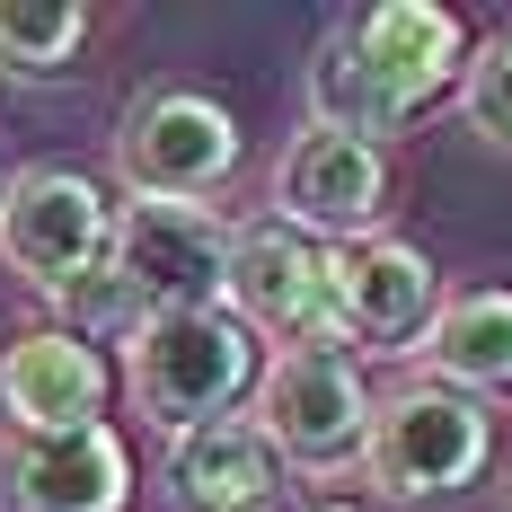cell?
I'll use <instances>...</instances> for the list:
<instances>
[{
  "instance_id": "6",
  "label": "cell",
  "mask_w": 512,
  "mask_h": 512,
  "mask_svg": "<svg viewBox=\"0 0 512 512\" xmlns=\"http://www.w3.org/2000/svg\"><path fill=\"white\" fill-rule=\"evenodd\" d=\"M115 177L133 204H204L239 177V115L204 89H142L115 124Z\"/></svg>"
},
{
  "instance_id": "8",
  "label": "cell",
  "mask_w": 512,
  "mask_h": 512,
  "mask_svg": "<svg viewBox=\"0 0 512 512\" xmlns=\"http://www.w3.org/2000/svg\"><path fill=\"white\" fill-rule=\"evenodd\" d=\"M106 265L142 309H221L230 301V221L212 204H115Z\"/></svg>"
},
{
  "instance_id": "16",
  "label": "cell",
  "mask_w": 512,
  "mask_h": 512,
  "mask_svg": "<svg viewBox=\"0 0 512 512\" xmlns=\"http://www.w3.org/2000/svg\"><path fill=\"white\" fill-rule=\"evenodd\" d=\"M45 327H62V336H80V345H133V327L151 318L142 309V292L115 274V265H98V274H80V283H62V292H45Z\"/></svg>"
},
{
  "instance_id": "14",
  "label": "cell",
  "mask_w": 512,
  "mask_h": 512,
  "mask_svg": "<svg viewBox=\"0 0 512 512\" xmlns=\"http://www.w3.org/2000/svg\"><path fill=\"white\" fill-rule=\"evenodd\" d=\"M415 362H424V380H442L460 398H512V292L504 283L442 292Z\"/></svg>"
},
{
  "instance_id": "15",
  "label": "cell",
  "mask_w": 512,
  "mask_h": 512,
  "mask_svg": "<svg viewBox=\"0 0 512 512\" xmlns=\"http://www.w3.org/2000/svg\"><path fill=\"white\" fill-rule=\"evenodd\" d=\"M89 45L80 0H0V80H62Z\"/></svg>"
},
{
  "instance_id": "1",
  "label": "cell",
  "mask_w": 512,
  "mask_h": 512,
  "mask_svg": "<svg viewBox=\"0 0 512 512\" xmlns=\"http://www.w3.org/2000/svg\"><path fill=\"white\" fill-rule=\"evenodd\" d=\"M468 80V36L451 9L433 0H380L327 27V45L309 62V124L336 133H407L424 106H442Z\"/></svg>"
},
{
  "instance_id": "10",
  "label": "cell",
  "mask_w": 512,
  "mask_h": 512,
  "mask_svg": "<svg viewBox=\"0 0 512 512\" xmlns=\"http://www.w3.org/2000/svg\"><path fill=\"white\" fill-rule=\"evenodd\" d=\"M0 512H133V451L115 424L9 433L0 442Z\"/></svg>"
},
{
  "instance_id": "18",
  "label": "cell",
  "mask_w": 512,
  "mask_h": 512,
  "mask_svg": "<svg viewBox=\"0 0 512 512\" xmlns=\"http://www.w3.org/2000/svg\"><path fill=\"white\" fill-rule=\"evenodd\" d=\"M0 195H9V168H0Z\"/></svg>"
},
{
  "instance_id": "4",
  "label": "cell",
  "mask_w": 512,
  "mask_h": 512,
  "mask_svg": "<svg viewBox=\"0 0 512 512\" xmlns=\"http://www.w3.org/2000/svg\"><path fill=\"white\" fill-rule=\"evenodd\" d=\"M248 424L274 442V460L301 468V477H345L362 468V442H371V380L354 371V354L336 345H283L256 371V407Z\"/></svg>"
},
{
  "instance_id": "12",
  "label": "cell",
  "mask_w": 512,
  "mask_h": 512,
  "mask_svg": "<svg viewBox=\"0 0 512 512\" xmlns=\"http://www.w3.org/2000/svg\"><path fill=\"white\" fill-rule=\"evenodd\" d=\"M336 301H345V345L415 354L424 327H433V309H442V274H433V256L407 248V239H362V248H345Z\"/></svg>"
},
{
  "instance_id": "9",
  "label": "cell",
  "mask_w": 512,
  "mask_h": 512,
  "mask_svg": "<svg viewBox=\"0 0 512 512\" xmlns=\"http://www.w3.org/2000/svg\"><path fill=\"white\" fill-rule=\"evenodd\" d=\"M389 212V151L336 133V124H301L283 159H274V221H292L309 239H371Z\"/></svg>"
},
{
  "instance_id": "7",
  "label": "cell",
  "mask_w": 512,
  "mask_h": 512,
  "mask_svg": "<svg viewBox=\"0 0 512 512\" xmlns=\"http://www.w3.org/2000/svg\"><path fill=\"white\" fill-rule=\"evenodd\" d=\"M115 248V204L98 177L80 168H18L0 195V265L27 292H62L80 274H98Z\"/></svg>"
},
{
  "instance_id": "13",
  "label": "cell",
  "mask_w": 512,
  "mask_h": 512,
  "mask_svg": "<svg viewBox=\"0 0 512 512\" xmlns=\"http://www.w3.org/2000/svg\"><path fill=\"white\" fill-rule=\"evenodd\" d=\"M283 477L274 442L256 433L248 415H221L168 442V504L177 512H274L283 504Z\"/></svg>"
},
{
  "instance_id": "5",
  "label": "cell",
  "mask_w": 512,
  "mask_h": 512,
  "mask_svg": "<svg viewBox=\"0 0 512 512\" xmlns=\"http://www.w3.org/2000/svg\"><path fill=\"white\" fill-rule=\"evenodd\" d=\"M486 460H495V424H486L477 398L442 389V380H407V389L371 398L362 477H371L380 504H442V495H460Z\"/></svg>"
},
{
  "instance_id": "17",
  "label": "cell",
  "mask_w": 512,
  "mask_h": 512,
  "mask_svg": "<svg viewBox=\"0 0 512 512\" xmlns=\"http://www.w3.org/2000/svg\"><path fill=\"white\" fill-rule=\"evenodd\" d=\"M460 89H468V124H477L486 142H504V151H512V36H495V45L468 62Z\"/></svg>"
},
{
  "instance_id": "11",
  "label": "cell",
  "mask_w": 512,
  "mask_h": 512,
  "mask_svg": "<svg viewBox=\"0 0 512 512\" xmlns=\"http://www.w3.org/2000/svg\"><path fill=\"white\" fill-rule=\"evenodd\" d=\"M106 389H115L106 354L80 345V336H62V327H27V336L0 345V415H9V433H71V424H98Z\"/></svg>"
},
{
  "instance_id": "3",
  "label": "cell",
  "mask_w": 512,
  "mask_h": 512,
  "mask_svg": "<svg viewBox=\"0 0 512 512\" xmlns=\"http://www.w3.org/2000/svg\"><path fill=\"white\" fill-rule=\"evenodd\" d=\"M336 283H345V248H327V239H309L292 221H239L230 230V318L248 327L256 345H336L345 354V301H336Z\"/></svg>"
},
{
  "instance_id": "2",
  "label": "cell",
  "mask_w": 512,
  "mask_h": 512,
  "mask_svg": "<svg viewBox=\"0 0 512 512\" xmlns=\"http://www.w3.org/2000/svg\"><path fill=\"white\" fill-rule=\"evenodd\" d=\"M256 371H265V345L230 309H151L124 345V398L177 442L195 424L239 415V398H256Z\"/></svg>"
}]
</instances>
